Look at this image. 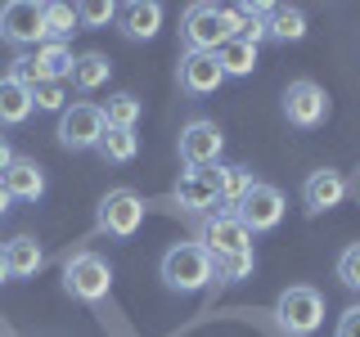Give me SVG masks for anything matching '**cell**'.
Segmentation results:
<instances>
[{"label": "cell", "instance_id": "obj_10", "mask_svg": "<svg viewBox=\"0 0 360 337\" xmlns=\"http://www.w3.org/2000/svg\"><path fill=\"white\" fill-rule=\"evenodd\" d=\"M284 117H288V126H297V131L324 126V121H329V95H324V86H315L311 77L288 81V90H284Z\"/></svg>", "mask_w": 360, "mask_h": 337}, {"label": "cell", "instance_id": "obj_24", "mask_svg": "<svg viewBox=\"0 0 360 337\" xmlns=\"http://www.w3.org/2000/svg\"><path fill=\"white\" fill-rule=\"evenodd\" d=\"M217 63H221V72L225 77H252V67H257V45H248V41H225L221 50H217Z\"/></svg>", "mask_w": 360, "mask_h": 337}, {"label": "cell", "instance_id": "obj_20", "mask_svg": "<svg viewBox=\"0 0 360 337\" xmlns=\"http://www.w3.org/2000/svg\"><path fill=\"white\" fill-rule=\"evenodd\" d=\"M307 37V14L297 5H270V18H266V41H279V45H297Z\"/></svg>", "mask_w": 360, "mask_h": 337}, {"label": "cell", "instance_id": "obj_30", "mask_svg": "<svg viewBox=\"0 0 360 337\" xmlns=\"http://www.w3.org/2000/svg\"><path fill=\"white\" fill-rule=\"evenodd\" d=\"M77 18H82V27H104V22L117 18V5L112 0H86V5H77Z\"/></svg>", "mask_w": 360, "mask_h": 337}, {"label": "cell", "instance_id": "obj_8", "mask_svg": "<svg viewBox=\"0 0 360 337\" xmlns=\"http://www.w3.org/2000/svg\"><path fill=\"white\" fill-rule=\"evenodd\" d=\"M104 112L99 104H68L59 112V144L68 153H86V149H99V140H104Z\"/></svg>", "mask_w": 360, "mask_h": 337}, {"label": "cell", "instance_id": "obj_23", "mask_svg": "<svg viewBox=\"0 0 360 337\" xmlns=\"http://www.w3.org/2000/svg\"><path fill=\"white\" fill-rule=\"evenodd\" d=\"M32 117V90L0 77V131L5 126H22Z\"/></svg>", "mask_w": 360, "mask_h": 337}, {"label": "cell", "instance_id": "obj_16", "mask_svg": "<svg viewBox=\"0 0 360 337\" xmlns=\"http://www.w3.org/2000/svg\"><path fill=\"white\" fill-rule=\"evenodd\" d=\"M0 180H5L9 198H18V202L45 198V171H41V162H32V157H14V166H9Z\"/></svg>", "mask_w": 360, "mask_h": 337}, {"label": "cell", "instance_id": "obj_19", "mask_svg": "<svg viewBox=\"0 0 360 337\" xmlns=\"http://www.w3.org/2000/svg\"><path fill=\"white\" fill-rule=\"evenodd\" d=\"M108 77H112V59L108 54H99V50H86V54H77V63H72V90H82V95H90V90H99V86H108Z\"/></svg>", "mask_w": 360, "mask_h": 337}, {"label": "cell", "instance_id": "obj_13", "mask_svg": "<svg viewBox=\"0 0 360 337\" xmlns=\"http://www.w3.org/2000/svg\"><path fill=\"white\" fill-rule=\"evenodd\" d=\"M221 81H225V72H221L217 54H185V59H180V90H185V95H194V99L217 95Z\"/></svg>", "mask_w": 360, "mask_h": 337}, {"label": "cell", "instance_id": "obj_2", "mask_svg": "<svg viewBox=\"0 0 360 337\" xmlns=\"http://www.w3.org/2000/svg\"><path fill=\"white\" fill-rule=\"evenodd\" d=\"M158 275H162V284L172 292H202L217 279V261H212V252L202 243H172L162 252V265H158Z\"/></svg>", "mask_w": 360, "mask_h": 337}, {"label": "cell", "instance_id": "obj_6", "mask_svg": "<svg viewBox=\"0 0 360 337\" xmlns=\"http://www.w3.org/2000/svg\"><path fill=\"white\" fill-rule=\"evenodd\" d=\"M221 149H225V135L212 117H194L180 126V162L189 171H212L221 162Z\"/></svg>", "mask_w": 360, "mask_h": 337}, {"label": "cell", "instance_id": "obj_33", "mask_svg": "<svg viewBox=\"0 0 360 337\" xmlns=\"http://www.w3.org/2000/svg\"><path fill=\"white\" fill-rule=\"evenodd\" d=\"M14 157H18V153L9 149V140H5V135H0V176H5L9 166H14Z\"/></svg>", "mask_w": 360, "mask_h": 337}, {"label": "cell", "instance_id": "obj_31", "mask_svg": "<svg viewBox=\"0 0 360 337\" xmlns=\"http://www.w3.org/2000/svg\"><path fill=\"white\" fill-rule=\"evenodd\" d=\"M9 81H18V86H27V90H37L41 86V67H37V59L32 54H14V63H9Z\"/></svg>", "mask_w": 360, "mask_h": 337}, {"label": "cell", "instance_id": "obj_3", "mask_svg": "<svg viewBox=\"0 0 360 337\" xmlns=\"http://www.w3.org/2000/svg\"><path fill=\"white\" fill-rule=\"evenodd\" d=\"M63 288H68V297L86 301V306H99L112 288V265L99 252H90V247L86 252H72L63 261Z\"/></svg>", "mask_w": 360, "mask_h": 337}, {"label": "cell", "instance_id": "obj_4", "mask_svg": "<svg viewBox=\"0 0 360 337\" xmlns=\"http://www.w3.org/2000/svg\"><path fill=\"white\" fill-rule=\"evenodd\" d=\"M275 319H279V329H284L288 337H311L324 324V297H320V288H311V284L284 288V292H279V301H275Z\"/></svg>", "mask_w": 360, "mask_h": 337}, {"label": "cell", "instance_id": "obj_7", "mask_svg": "<svg viewBox=\"0 0 360 337\" xmlns=\"http://www.w3.org/2000/svg\"><path fill=\"white\" fill-rule=\"evenodd\" d=\"M0 41L27 50V45H45V5L37 0H9L0 5Z\"/></svg>", "mask_w": 360, "mask_h": 337}, {"label": "cell", "instance_id": "obj_15", "mask_svg": "<svg viewBox=\"0 0 360 337\" xmlns=\"http://www.w3.org/2000/svg\"><path fill=\"white\" fill-rule=\"evenodd\" d=\"M158 27H162V5H158V0H131V5H117V32L127 41H153Z\"/></svg>", "mask_w": 360, "mask_h": 337}, {"label": "cell", "instance_id": "obj_34", "mask_svg": "<svg viewBox=\"0 0 360 337\" xmlns=\"http://www.w3.org/2000/svg\"><path fill=\"white\" fill-rule=\"evenodd\" d=\"M9 202H14V198H9V189H5V180H0V216H5V211H9Z\"/></svg>", "mask_w": 360, "mask_h": 337}, {"label": "cell", "instance_id": "obj_22", "mask_svg": "<svg viewBox=\"0 0 360 337\" xmlns=\"http://www.w3.org/2000/svg\"><path fill=\"white\" fill-rule=\"evenodd\" d=\"M32 59H37V67H41V81H68L77 54L68 50V41H45V45H37Z\"/></svg>", "mask_w": 360, "mask_h": 337}, {"label": "cell", "instance_id": "obj_5", "mask_svg": "<svg viewBox=\"0 0 360 337\" xmlns=\"http://www.w3.org/2000/svg\"><path fill=\"white\" fill-rule=\"evenodd\" d=\"M95 225L108 239H135L140 225H144V198L135 194V189H108V194L99 198Z\"/></svg>", "mask_w": 360, "mask_h": 337}, {"label": "cell", "instance_id": "obj_21", "mask_svg": "<svg viewBox=\"0 0 360 337\" xmlns=\"http://www.w3.org/2000/svg\"><path fill=\"white\" fill-rule=\"evenodd\" d=\"M99 112H104V126L108 131H135L144 117V104L131 95V90H117V95H108L104 104H99Z\"/></svg>", "mask_w": 360, "mask_h": 337}, {"label": "cell", "instance_id": "obj_11", "mask_svg": "<svg viewBox=\"0 0 360 337\" xmlns=\"http://www.w3.org/2000/svg\"><path fill=\"white\" fill-rule=\"evenodd\" d=\"M234 216L248 225V234H266V230H275V225L284 220V194H279L275 185H266V180H257V185L239 198Z\"/></svg>", "mask_w": 360, "mask_h": 337}, {"label": "cell", "instance_id": "obj_32", "mask_svg": "<svg viewBox=\"0 0 360 337\" xmlns=\"http://www.w3.org/2000/svg\"><path fill=\"white\" fill-rule=\"evenodd\" d=\"M333 337H360V306H347L342 315H338Z\"/></svg>", "mask_w": 360, "mask_h": 337}, {"label": "cell", "instance_id": "obj_29", "mask_svg": "<svg viewBox=\"0 0 360 337\" xmlns=\"http://www.w3.org/2000/svg\"><path fill=\"white\" fill-rule=\"evenodd\" d=\"M32 108L37 112H63L68 108V86L63 81H41L32 90Z\"/></svg>", "mask_w": 360, "mask_h": 337}, {"label": "cell", "instance_id": "obj_12", "mask_svg": "<svg viewBox=\"0 0 360 337\" xmlns=\"http://www.w3.org/2000/svg\"><path fill=\"white\" fill-rule=\"evenodd\" d=\"M342 198H347V180H342V171H333V166H320V171H311L307 185H302V202H307L311 216H320V211H333Z\"/></svg>", "mask_w": 360, "mask_h": 337}, {"label": "cell", "instance_id": "obj_35", "mask_svg": "<svg viewBox=\"0 0 360 337\" xmlns=\"http://www.w3.org/2000/svg\"><path fill=\"white\" fill-rule=\"evenodd\" d=\"M9 279V265H5V243H0V284Z\"/></svg>", "mask_w": 360, "mask_h": 337}, {"label": "cell", "instance_id": "obj_17", "mask_svg": "<svg viewBox=\"0 0 360 337\" xmlns=\"http://www.w3.org/2000/svg\"><path fill=\"white\" fill-rule=\"evenodd\" d=\"M207 176H212V185H217V198H221L230 211L239 207V198H243L248 189L257 185V176L248 171V166H239V162H217Z\"/></svg>", "mask_w": 360, "mask_h": 337}, {"label": "cell", "instance_id": "obj_1", "mask_svg": "<svg viewBox=\"0 0 360 337\" xmlns=\"http://www.w3.org/2000/svg\"><path fill=\"white\" fill-rule=\"evenodd\" d=\"M234 37H239V18H234L230 5L198 0V5H189L180 14V45H185V54H217Z\"/></svg>", "mask_w": 360, "mask_h": 337}, {"label": "cell", "instance_id": "obj_25", "mask_svg": "<svg viewBox=\"0 0 360 337\" xmlns=\"http://www.w3.org/2000/svg\"><path fill=\"white\" fill-rule=\"evenodd\" d=\"M95 153L112 166H127V162H135V153H140V135L135 131H104V140H99Z\"/></svg>", "mask_w": 360, "mask_h": 337}, {"label": "cell", "instance_id": "obj_18", "mask_svg": "<svg viewBox=\"0 0 360 337\" xmlns=\"http://www.w3.org/2000/svg\"><path fill=\"white\" fill-rule=\"evenodd\" d=\"M5 265H9V279H32L37 270L45 265V252L32 234H14L5 243Z\"/></svg>", "mask_w": 360, "mask_h": 337}, {"label": "cell", "instance_id": "obj_26", "mask_svg": "<svg viewBox=\"0 0 360 337\" xmlns=\"http://www.w3.org/2000/svg\"><path fill=\"white\" fill-rule=\"evenodd\" d=\"M72 32H82V18H77V5H63V0H50V5H45V41H68Z\"/></svg>", "mask_w": 360, "mask_h": 337}, {"label": "cell", "instance_id": "obj_28", "mask_svg": "<svg viewBox=\"0 0 360 337\" xmlns=\"http://www.w3.org/2000/svg\"><path fill=\"white\" fill-rule=\"evenodd\" d=\"M333 275H338V284H342V288L360 292V243H347L342 252H338V265H333Z\"/></svg>", "mask_w": 360, "mask_h": 337}, {"label": "cell", "instance_id": "obj_9", "mask_svg": "<svg viewBox=\"0 0 360 337\" xmlns=\"http://www.w3.org/2000/svg\"><path fill=\"white\" fill-rule=\"evenodd\" d=\"M212 252V261H221V256H234V252H252V234H248V225L234 216V211H217V216H202L198 220V239Z\"/></svg>", "mask_w": 360, "mask_h": 337}, {"label": "cell", "instance_id": "obj_27", "mask_svg": "<svg viewBox=\"0 0 360 337\" xmlns=\"http://www.w3.org/2000/svg\"><path fill=\"white\" fill-rule=\"evenodd\" d=\"M252 270H257L252 252H234V256H221L217 261V279L221 284H243V279H252Z\"/></svg>", "mask_w": 360, "mask_h": 337}, {"label": "cell", "instance_id": "obj_14", "mask_svg": "<svg viewBox=\"0 0 360 337\" xmlns=\"http://www.w3.org/2000/svg\"><path fill=\"white\" fill-rule=\"evenodd\" d=\"M176 202L180 211H189V216H217V185H212L207 171H180L176 180Z\"/></svg>", "mask_w": 360, "mask_h": 337}]
</instances>
